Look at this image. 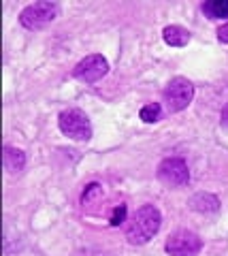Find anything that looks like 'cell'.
I'll return each instance as SVG.
<instances>
[{
    "instance_id": "obj_1",
    "label": "cell",
    "mask_w": 228,
    "mask_h": 256,
    "mask_svg": "<svg viewBox=\"0 0 228 256\" xmlns=\"http://www.w3.org/2000/svg\"><path fill=\"white\" fill-rule=\"evenodd\" d=\"M160 224H162V214L158 207L143 205L141 210L132 214V218L126 224V239L135 246L147 244L160 230Z\"/></svg>"
},
{
    "instance_id": "obj_2",
    "label": "cell",
    "mask_w": 228,
    "mask_h": 256,
    "mask_svg": "<svg viewBox=\"0 0 228 256\" xmlns=\"http://www.w3.org/2000/svg\"><path fill=\"white\" fill-rule=\"evenodd\" d=\"M164 105L171 114H177V111H184L194 98V86L188 82L186 77H175L167 84L162 92Z\"/></svg>"
},
{
    "instance_id": "obj_3",
    "label": "cell",
    "mask_w": 228,
    "mask_h": 256,
    "mask_svg": "<svg viewBox=\"0 0 228 256\" xmlns=\"http://www.w3.org/2000/svg\"><path fill=\"white\" fill-rule=\"evenodd\" d=\"M58 126H60V130L64 132L68 139L90 141V137H92V124H90L88 116H85L81 109H66V111H62L60 118H58Z\"/></svg>"
},
{
    "instance_id": "obj_4",
    "label": "cell",
    "mask_w": 228,
    "mask_h": 256,
    "mask_svg": "<svg viewBox=\"0 0 228 256\" xmlns=\"http://www.w3.org/2000/svg\"><path fill=\"white\" fill-rule=\"evenodd\" d=\"M58 18V4L53 2H34L28 4L26 9L19 13V24L28 30H41Z\"/></svg>"
},
{
    "instance_id": "obj_5",
    "label": "cell",
    "mask_w": 228,
    "mask_h": 256,
    "mask_svg": "<svg viewBox=\"0 0 228 256\" xmlns=\"http://www.w3.org/2000/svg\"><path fill=\"white\" fill-rule=\"evenodd\" d=\"M201 237L192 230H175L173 235H169L167 244H164V250L171 256H196L201 252Z\"/></svg>"
},
{
    "instance_id": "obj_6",
    "label": "cell",
    "mask_w": 228,
    "mask_h": 256,
    "mask_svg": "<svg viewBox=\"0 0 228 256\" xmlns=\"http://www.w3.org/2000/svg\"><path fill=\"white\" fill-rule=\"evenodd\" d=\"M109 73V62L100 54L85 56L81 62H77V66L73 68V75L83 84H94L98 79H103Z\"/></svg>"
},
{
    "instance_id": "obj_7",
    "label": "cell",
    "mask_w": 228,
    "mask_h": 256,
    "mask_svg": "<svg viewBox=\"0 0 228 256\" xmlns=\"http://www.w3.org/2000/svg\"><path fill=\"white\" fill-rule=\"evenodd\" d=\"M158 180L171 188H179V186H184V184H188L190 171H188L186 160H182V158L162 160L160 166H158Z\"/></svg>"
},
{
    "instance_id": "obj_8",
    "label": "cell",
    "mask_w": 228,
    "mask_h": 256,
    "mask_svg": "<svg viewBox=\"0 0 228 256\" xmlns=\"http://www.w3.org/2000/svg\"><path fill=\"white\" fill-rule=\"evenodd\" d=\"M162 38L171 47H184L190 43V32L182 26H167L162 30Z\"/></svg>"
},
{
    "instance_id": "obj_9",
    "label": "cell",
    "mask_w": 228,
    "mask_h": 256,
    "mask_svg": "<svg viewBox=\"0 0 228 256\" xmlns=\"http://www.w3.org/2000/svg\"><path fill=\"white\" fill-rule=\"evenodd\" d=\"M26 166V154L17 148H4V169L9 173H21Z\"/></svg>"
},
{
    "instance_id": "obj_10",
    "label": "cell",
    "mask_w": 228,
    "mask_h": 256,
    "mask_svg": "<svg viewBox=\"0 0 228 256\" xmlns=\"http://www.w3.org/2000/svg\"><path fill=\"white\" fill-rule=\"evenodd\" d=\"M190 205L194 212H201V214H214L220 210V201L214 194H207V192H201V194L192 196Z\"/></svg>"
},
{
    "instance_id": "obj_11",
    "label": "cell",
    "mask_w": 228,
    "mask_h": 256,
    "mask_svg": "<svg viewBox=\"0 0 228 256\" xmlns=\"http://www.w3.org/2000/svg\"><path fill=\"white\" fill-rule=\"evenodd\" d=\"M203 13L209 20H224L228 18V0H209L203 4Z\"/></svg>"
},
{
    "instance_id": "obj_12",
    "label": "cell",
    "mask_w": 228,
    "mask_h": 256,
    "mask_svg": "<svg viewBox=\"0 0 228 256\" xmlns=\"http://www.w3.org/2000/svg\"><path fill=\"white\" fill-rule=\"evenodd\" d=\"M162 116V109L158 102H149V105H145L143 109H141V120L147 124H154V122H158Z\"/></svg>"
},
{
    "instance_id": "obj_13",
    "label": "cell",
    "mask_w": 228,
    "mask_h": 256,
    "mask_svg": "<svg viewBox=\"0 0 228 256\" xmlns=\"http://www.w3.org/2000/svg\"><path fill=\"white\" fill-rule=\"evenodd\" d=\"M126 212H128L126 210V205H117L115 207L113 214H111V220H109L111 222V226H120L122 222H126Z\"/></svg>"
},
{
    "instance_id": "obj_14",
    "label": "cell",
    "mask_w": 228,
    "mask_h": 256,
    "mask_svg": "<svg viewBox=\"0 0 228 256\" xmlns=\"http://www.w3.org/2000/svg\"><path fill=\"white\" fill-rule=\"evenodd\" d=\"M100 192H103V188H100V186H98V184H90V186H88V188H85V192H83V196H81V198H83V203H85V201H90V198H92V196H96V194H100Z\"/></svg>"
},
{
    "instance_id": "obj_15",
    "label": "cell",
    "mask_w": 228,
    "mask_h": 256,
    "mask_svg": "<svg viewBox=\"0 0 228 256\" xmlns=\"http://www.w3.org/2000/svg\"><path fill=\"white\" fill-rule=\"evenodd\" d=\"M218 38H220L222 43H228V24H224V26L218 30Z\"/></svg>"
},
{
    "instance_id": "obj_16",
    "label": "cell",
    "mask_w": 228,
    "mask_h": 256,
    "mask_svg": "<svg viewBox=\"0 0 228 256\" xmlns=\"http://www.w3.org/2000/svg\"><path fill=\"white\" fill-rule=\"evenodd\" d=\"M222 124H224V126H228V105L222 109Z\"/></svg>"
}]
</instances>
